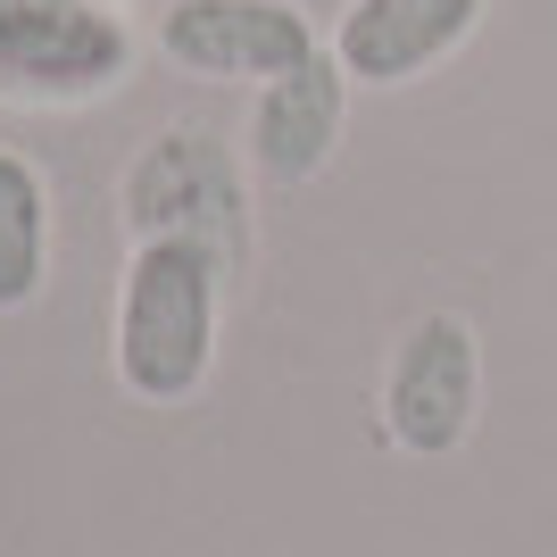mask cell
<instances>
[{"mask_svg": "<svg viewBox=\"0 0 557 557\" xmlns=\"http://www.w3.org/2000/svg\"><path fill=\"white\" fill-rule=\"evenodd\" d=\"M225 283L233 267L200 242H134L125 275H116V317H109V367L125 383V399L184 408V399L209 392Z\"/></svg>", "mask_w": 557, "mask_h": 557, "instance_id": "cell-1", "label": "cell"}, {"mask_svg": "<svg viewBox=\"0 0 557 557\" xmlns=\"http://www.w3.org/2000/svg\"><path fill=\"white\" fill-rule=\"evenodd\" d=\"M116 209L134 242H200L242 275L250 267V159L209 125H175L125 166Z\"/></svg>", "mask_w": 557, "mask_h": 557, "instance_id": "cell-2", "label": "cell"}, {"mask_svg": "<svg viewBox=\"0 0 557 557\" xmlns=\"http://www.w3.org/2000/svg\"><path fill=\"white\" fill-rule=\"evenodd\" d=\"M141 59V34L116 0H0V92L75 109L109 100Z\"/></svg>", "mask_w": 557, "mask_h": 557, "instance_id": "cell-3", "label": "cell"}, {"mask_svg": "<svg viewBox=\"0 0 557 557\" xmlns=\"http://www.w3.org/2000/svg\"><path fill=\"white\" fill-rule=\"evenodd\" d=\"M474 417H483V342L458 308H433L399 333L383 367V442L408 458H449L466 449Z\"/></svg>", "mask_w": 557, "mask_h": 557, "instance_id": "cell-4", "label": "cell"}, {"mask_svg": "<svg viewBox=\"0 0 557 557\" xmlns=\"http://www.w3.org/2000/svg\"><path fill=\"white\" fill-rule=\"evenodd\" d=\"M317 50L325 34L300 0H166L159 9V59L200 84H275Z\"/></svg>", "mask_w": 557, "mask_h": 557, "instance_id": "cell-5", "label": "cell"}, {"mask_svg": "<svg viewBox=\"0 0 557 557\" xmlns=\"http://www.w3.org/2000/svg\"><path fill=\"white\" fill-rule=\"evenodd\" d=\"M349 67L333 59V42L317 50V59H300L292 75H275V84H258L250 100V125H242V159H250V175L267 191H300L317 184L333 166V150H342V125H349Z\"/></svg>", "mask_w": 557, "mask_h": 557, "instance_id": "cell-6", "label": "cell"}, {"mask_svg": "<svg viewBox=\"0 0 557 557\" xmlns=\"http://www.w3.org/2000/svg\"><path fill=\"white\" fill-rule=\"evenodd\" d=\"M483 9H491V0H349L325 42H333V59L349 67V84L399 92V84L433 75L442 59H458V50L474 42Z\"/></svg>", "mask_w": 557, "mask_h": 557, "instance_id": "cell-7", "label": "cell"}, {"mask_svg": "<svg viewBox=\"0 0 557 557\" xmlns=\"http://www.w3.org/2000/svg\"><path fill=\"white\" fill-rule=\"evenodd\" d=\"M50 283V184L25 150H0V317H25Z\"/></svg>", "mask_w": 557, "mask_h": 557, "instance_id": "cell-8", "label": "cell"}]
</instances>
